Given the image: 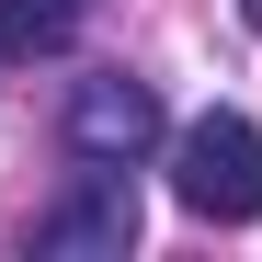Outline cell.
<instances>
[{
  "label": "cell",
  "mask_w": 262,
  "mask_h": 262,
  "mask_svg": "<svg viewBox=\"0 0 262 262\" xmlns=\"http://www.w3.org/2000/svg\"><path fill=\"white\" fill-rule=\"evenodd\" d=\"M171 205L205 216V228H251L262 216V125L251 114H194L183 137H171Z\"/></svg>",
  "instance_id": "obj_1"
},
{
  "label": "cell",
  "mask_w": 262,
  "mask_h": 262,
  "mask_svg": "<svg viewBox=\"0 0 262 262\" xmlns=\"http://www.w3.org/2000/svg\"><path fill=\"white\" fill-rule=\"evenodd\" d=\"M148 228V205H137V160H80L69 171V194L34 216V262H125Z\"/></svg>",
  "instance_id": "obj_2"
},
{
  "label": "cell",
  "mask_w": 262,
  "mask_h": 262,
  "mask_svg": "<svg viewBox=\"0 0 262 262\" xmlns=\"http://www.w3.org/2000/svg\"><path fill=\"white\" fill-rule=\"evenodd\" d=\"M57 137H69V160H148L171 137V114H160V92H148L137 69H80Z\"/></svg>",
  "instance_id": "obj_3"
},
{
  "label": "cell",
  "mask_w": 262,
  "mask_h": 262,
  "mask_svg": "<svg viewBox=\"0 0 262 262\" xmlns=\"http://www.w3.org/2000/svg\"><path fill=\"white\" fill-rule=\"evenodd\" d=\"M103 0H0V57H69Z\"/></svg>",
  "instance_id": "obj_4"
},
{
  "label": "cell",
  "mask_w": 262,
  "mask_h": 262,
  "mask_svg": "<svg viewBox=\"0 0 262 262\" xmlns=\"http://www.w3.org/2000/svg\"><path fill=\"white\" fill-rule=\"evenodd\" d=\"M239 23H251V34H262V0H239Z\"/></svg>",
  "instance_id": "obj_5"
}]
</instances>
